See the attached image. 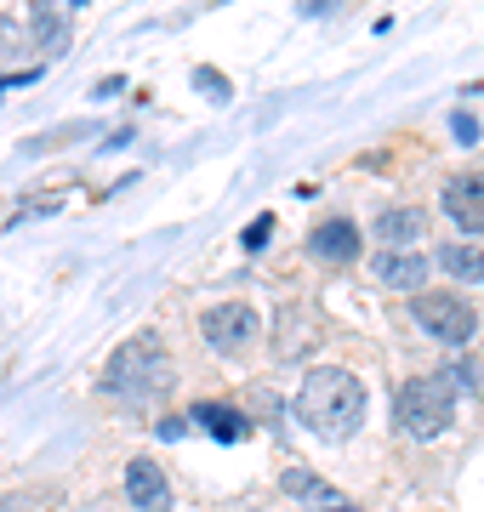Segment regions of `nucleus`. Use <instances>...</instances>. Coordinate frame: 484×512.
I'll use <instances>...</instances> for the list:
<instances>
[{"instance_id": "nucleus-10", "label": "nucleus", "mask_w": 484, "mask_h": 512, "mask_svg": "<svg viewBox=\"0 0 484 512\" xmlns=\"http://www.w3.org/2000/svg\"><path fill=\"white\" fill-rule=\"evenodd\" d=\"M280 484H285V495H297V501H308L314 512H359V507H354V501H348L342 490H331L325 478L302 473V467H291V473H285Z\"/></svg>"}, {"instance_id": "nucleus-11", "label": "nucleus", "mask_w": 484, "mask_h": 512, "mask_svg": "<svg viewBox=\"0 0 484 512\" xmlns=\"http://www.w3.org/2000/svg\"><path fill=\"white\" fill-rule=\"evenodd\" d=\"M371 274H376V285H388V291H416L422 274H428V262H422V256H410V251H382Z\"/></svg>"}, {"instance_id": "nucleus-16", "label": "nucleus", "mask_w": 484, "mask_h": 512, "mask_svg": "<svg viewBox=\"0 0 484 512\" xmlns=\"http://www.w3.org/2000/svg\"><path fill=\"white\" fill-rule=\"evenodd\" d=\"M450 382H456V387H473V393H484V365H479V359H462V365L450 370Z\"/></svg>"}, {"instance_id": "nucleus-14", "label": "nucleus", "mask_w": 484, "mask_h": 512, "mask_svg": "<svg viewBox=\"0 0 484 512\" xmlns=\"http://www.w3.org/2000/svg\"><path fill=\"white\" fill-rule=\"evenodd\" d=\"M308 342H314V319H308L302 308H285L280 313V336H274V353H280V359H302Z\"/></svg>"}, {"instance_id": "nucleus-9", "label": "nucleus", "mask_w": 484, "mask_h": 512, "mask_svg": "<svg viewBox=\"0 0 484 512\" xmlns=\"http://www.w3.org/2000/svg\"><path fill=\"white\" fill-rule=\"evenodd\" d=\"M308 251H314L319 262H354V256H359V228L348 217L319 222L314 234H308Z\"/></svg>"}, {"instance_id": "nucleus-12", "label": "nucleus", "mask_w": 484, "mask_h": 512, "mask_svg": "<svg viewBox=\"0 0 484 512\" xmlns=\"http://www.w3.org/2000/svg\"><path fill=\"white\" fill-rule=\"evenodd\" d=\"M422 228H428L422 205H382V217H376V234L388 239V251H405Z\"/></svg>"}, {"instance_id": "nucleus-15", "label": "nucleus", "mask_w": 484, "mask_h": 512, "mask_svg": "<svg viewBox=\"0 0 484 512\" xmlns=\"http://www.w3.org/2000/svg\"><path fill=\"white\" fill-rule=\"evenodd\" d=\"M439 268H445L450 279H484V251L479 245H439Z\"/></svg>"}, {"instance_id": "nucleus-13", "label": "nucleus", "mask_w": 484, "mask_h": 512, "mask_svg": "<svg viewBox=\"0 0 484 512\" xmlns=\"http://www.w3.org/2000/svg\"><path fill=\"white\" fill-rule=\"evenodd\" d=\"M188 416H194V427H205L211 439H223V444H240L245 433H251V421H245L240 410H228V404H194Z\"/></svg>"}, {"instance_id": "nucleus-8", "label": "nucleus", "mask_w": 484, "mask_h": 512, "mask_svg": "<svg viewBox=\"0 0 484 512\" xmlns=\"http://www.w3.org/2000/svg\"><path fill=\"white\" fill-rule=\"evenodd\" d=\"M69 29H75V6L69 0H52V6H35V18H29V35L46 57L69 52Z\"/></svg>"}, {"instance_id": "nucleus-1", "label": "nucleus", "mask_w": 484, "mask_h": 512, "mask_svg": "<svg viewBox=\"0 0 484 512\" xmlns=\"http://www.w3.org/2000/svg\"><path fill=\"white\" fill-rule=\"evenodd\" d=\"M297 421L308 433H319L325 444H342L359 433V421H365V382H359L354 370L342 365H319L302 376L297 387Z\"/></svg>"}, {"instance_id": "nucleus-18", "label": "nucleus", "mask_w": 484, "mask_h": 512, "mask_svg": "<svg viewBox=\"0 0 484 512\" xmlns=\"http://www.w3.org/2000/svg\"><path fill=\"white\" fill-rule=\"evenodd\" d=\"M268 234H274V217H257V222L240 234V245H245V251H257V245H268Z\"/></svg>"}, {"instance_id": "nucleus-7", "label": "nucleus", "mask_w": 484, "mask_h": 512, "mask_svg": "<svg viewBox=\"0 0 484 512\" xmlns=\"http://www.w3.org/2000/svg\"><path fill=\"white\" fill-rule=\"evenodd\" d=\"M126 501L137 512H171L177 501H171V478L160 473V461H149V456H137L126 467Z\"/></svg>"}, {"instance_id": "nucleus-4", "label": "nucleus", "mask_w": 484, "mask_h": 512, "mask_svg": "<svg viewBox=\"0 0 484 512\" xmlns=\"http://www.w3.org/2000/svg\"><path fill=\"white\" fill-rule=\"evenodd\" d=\"M410 319L428 330L433 342H445V348H462V342H473V330H479L473 308H467L462 296H450V291H422L416 302H410Z\"/></svg>"}, {"instance_id": "nucleus-2", "label": "nucleus", "mask_w": 484, "mask_h": 512, "mask_svg": "<svg viewBox=\"0 0 484 512\" xmlns=\"http://www.w3.org/2000/svg\"><path fill=\"white\" fill-rule=\"evenodd\" d=\"M171 387V359L160 348V336H131L126 348H114L109 370H103V393L126 404H149Z\"/></svg>"}, {"instance_id": "nucleus-6", "label": "nucleus", "mask_w": 484, "mask_h": 512, "mask_svg": "<svg viewBox=\"0 0 484 512\" xmlns=\"http://www.w3.org/2000/svg\"><path fill=\"white\" fill-rule=\"evenodd\" d=\"M445 217L462 234H484V171H462L445 183Z\"/></svg>"}, {"instance_id": "nucleus-19", "label": "nucleus", "mask_w": 484, "mask_h": 512, "mask_svg": "<svg viewBox=\"0 0 484 512\" xmlns=\"http://www.w3.org/2000/svg\"><path fill=\"white\" fill-rule=\"evenodd\" d=\"M456 137H462V143H473V137H479V126H473V114H456Z\"/></svg>"}, {"instance_id": "nucleus-3", "label": "nucleus", "mask_w": 484, "mask_h": 512, "mask_svg": "<svg viewBox=\"0 0 484 512\" xmlns=\"http://www.w3.org/2000/svg\"><path fill=\"white\" fill-rule=\"evenodd\" d=\"M456 416V382H450V370H428V376H410L399 393H393V421L405 427L410 439H439Z\"/></svg>"}, {"instance_id": "nucleus-17", "label": "nucleus", "mask_w": 484, "mask_h": 512, "mask_svg": "<svg viewBox=\"0 0 484 512\" xmlns=\"http://www.w3.org/2000/svg\"><path fill=\"white\" fill-rule=\"evenodd\" d=\"M194 86H200L211 103H228V80L223 74H211V69H194Z\"/></svg>"}, {"instance_id": "nucleus-5", "label": "nucleus", "mask_w": 484, "mask_h": 512, "mask_svg": "<svg viewBox=\"0 0 484 512\" xmlns=\"http://www.w3.org/2000/svg\"><path fill=\"white\" fill-rule=\"evenodd\" d=\"M257 308H245V302H217V308H205L200 313V336H205V348H217V353H240L257 342Z\"/></svg>"}]
</instances>
